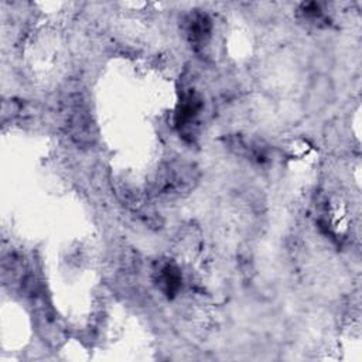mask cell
<instances>
[{"mask_svg":"<svg viewBox=\"0 0 362 362\" xmlns=\"http://www.w3.org/2000/svg\"><path fill=\"white\" fill-rule=\"evenodd\" d=\"M332 86L327 76L318 75L310 85L307 96H305V106L304 110L307 112H318L321 110L331 99Z\"/></svg>","mask_w":362,"mask_h":362,"instance_id":"6da1fadb","label":"cell"}]
</instances>
